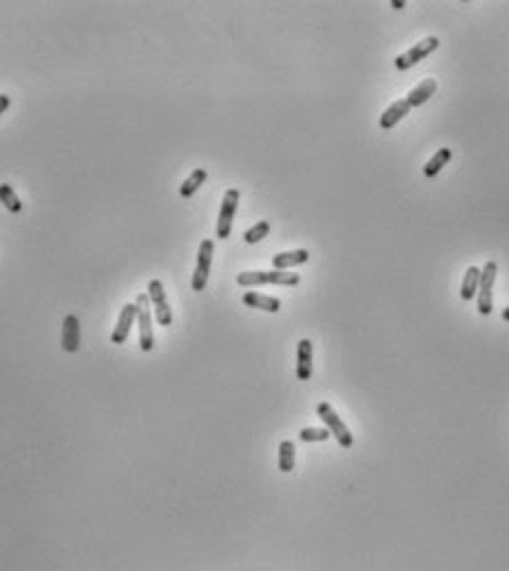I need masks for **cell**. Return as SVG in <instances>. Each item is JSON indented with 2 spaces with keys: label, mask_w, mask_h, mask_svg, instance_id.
<instances>
[{
  "label": "cell",
  "mask_w": 509,
  "mask_h": 571,
  "mask_svg": "<svg viewBox=\"0 0 509 571\" xmlns=\"http://www.w3.org/2000/svg\"><path fill=\"white\" fill-rule=\"evenodd\" d=\"M9 104H12V98H9V95H5V93H0V115H3L9 109Z\"/></svg>",
  "instance_id": "7402d4cb"
},
{
  "label": "cell",
  "mask_w": 509,
  "mask_h": 571,
  "mask_svg": "<svg viewBox=\"0 0 509 571\" xmlns=\"http://www.w3.org/2000/svg\"><path fill=\"white\" fill-rule=\"evenodd\" d=\"M148 301L153 303L155 310V319L160 325H171L173 323V310L166 301V290L160 279H151L148 281Z\"/></svg>",
  "instance_id": "52a82bcc"
},
{
  "label": "cell",
  "mask_w": 509,
  "mask_h": 571,
  "mask_svg": "<svg viewBox=\"0 0 509 571\" xmlns=\"http://www.w3.org/2000/svg\"><path fill=\"white\" fill-rule=\"evenodd\" d=\"M213 255H215V244L213 239H204L199 244V252H197V266L193 272V286L195 292H201L208 283V274H210V266H213Z\"/></svg>",
  "instance_id": "5b68a950"
},
{
  "label": "cell",
  "mask_w": 509,
  "mask_h": 571,
  "mask_svg": "<svg viewBox=\"0 0 509 571\" xmlns=\"http://www.w3.org/2000/svg\"><path fill=\"white\" fill-rule=\"evenodd\" d=\"M312 377V341L301 339L297 343V379L308 381Z\"/></svg>",
  "instance_id": "30bf717a"
},
{
  "label": "cell",
  "mask_w": 509,
  "mask_h": 571,
  "mask_svg": "<svg viewBox=\"0 0 509 571\" xmlns=\"http://www.w3.org/2000/svg\"><path fill=\"white\" fill-rule=\"evenodd\" d=\"M206 177H208L206 168H195V171L184 179V184L179 186V195H182L184 199L193 197L197 190H199V186L206 182Z\"/></svg>",
  "instance_id": "e0dca14e"
},
{
  "label": "cell",
  "mask_w": 509,
  "mask_h": 571,
  "mask_svg": "<svg viewBox=\"0 0 509 571\" xmlns=\"http://www.w3.org/2000/svg\"><path fill=\"white\" fill-rule=\"evenodd\" d=\"M301 277L297 272L286 270H246L237 274V283L241 288H254V286H297Z\"/></svg>",
  "instance_id": "6da1fadb"
},
{
  "label": "cell",
  "mask_w": 509,
  "mask_h": 571,
  "mask_svg": "<svg viewBox=\"0 0 509 571\" xmlns=\"http://www.w3.org/2000/svg\"><path fill=\"white\" fill-rule=\"evenodd\" d=\"M239 206V190L237 188H228L224 193V199H221V208H219V219H217V237L219 239H228L230 230H232V219H235Z\"/></svg>",
  "instance_id": "8992f818"
},
{
  "label": "cell",
  "mask_w": 509,
  "mask_h": 571,
  "mask_svg": "<svg viewBox=\"0 0 509 571\" xmlns=\"http://www.w3.org/2000/svg\"><path fill=\"white\" fill-rule=\"evenodd\" d=\"M310 259V252L306 248H297V250H288V252H277V255L272 257V266L275 270H286V268H292V266H301Z\"/></svg>",
  "instance_id": "4fadbf2b"
},
{
  "label": "cell",
  "mask_w": 509,
  "mask_h": 571,
  "mask_svg": "<svg viewBox=\"0 0 509 571\" xmlns=\"http://www.w3.org/2000/svg\"><path fill=\"white\" fill-rule=\"evenodd\" d=\"M450 160H452V149L443 146V149H439L437 153H434L430 157V162L423 166V175H426V177H437L443 171V166H448Z\"/></svg>",
  "instance_id": "2e32d148"
},
{
  "label": "cell",
  "mask_w": 509,
  "mask_h": 571,
  "mask_svg": "<svg viewBox=\"0 0 509 571\" xmlns=\"http://www.w3.org/2000/svg\"><path fill=\"white\" fill-rule=\"evenodd\" d=\"M268 232H270V224L266 219H261L252 228L243 232V241H246V244H259L263 237H268Z\"/></svg>",
  "instance_id": "ffe728a7"
},
{
  "label": "cell",
  "mask_w": 509,
  "mask_h": 571,
  "mask_svg": "<svg viewBox=\"0 0 509 571\" xmlns=\"http://www.w3.org/2000/svg\"><path fill=\"white\" fill-rule=\"evenodd\" d=\"M0 202L9 210V213H20L23 210V202L18 199V195L14 193L12 184H0Z\"/></svg>",
  "instance_id": "d6986e66"
},
{
  "label": "cell",
  "mask_w": 509,
  "mask_h": 571,
  "mask_svg": "<svg viewBox=\"0 0 509 571\" xmlns=\"http://www.w3.org/2000/svg\"><path fill=\"white\" fill-rule=\"evenodd\" d=\"M80 348V321L76 314H67L62 321V350L78 352Z\"/></svg>",
  "instance_id": "9c48e42d"
},
{
  "label": "cell",
  "mask_w": 509,
  "mask_h": 571,
  "mask_svg": "<svg viewBox=\"0 0 509 571\" xmlns=\"http://www.w3.org/2000/svg\"><path fill=\"white\" fill-rule=\"evenodd\" d=\"M137 323H140V348L144 352H151L155 348V332H153V314L148 305V294H137Z\"/></svg>",
  "instance_id": "3957f363"
},
{
  "label": "cell",
  "mask_w": 509,
  "mask_h": 571,
  "mask_svg": "<svg viewBox=\"0 0 509 571\" xmlns=\"http://www.w3.org/2000/svg\"><path fill=\"white\" fill-rule=\"evenodd\" d=\"M439 38L437 36H428V38H423L421 42H417L415 47L408 49L406 54H401L397 60H395V67L399 71H406V69H412V67H417L421 60H426L432 51H437L439 49Z\"/></svg>",
  "instance_id": "277c9868"
},
{
  "label": "cell",
  "mask_w": 509,
  "mask_h": 571,
  "mask_svg": "<svg viewBox=\"0 0 509 571\" xmlns=\"http://www.w3.org/2000/svg\"><path fill=\"white\" fill-rule=\"evenodd\" d=\"M437 87H439V84H437V80H434V78L421 80L417 87L408 93L406 102L410 104V107H421V104H426L432 98V95L437 93Z\"/></svg>",
  "instance_id": "5bb4252c"
},
{
  "label": "cell",
  "mask_w": 509,
  "mask_h": 571,
  "mask_svg": "<svg viewBox=\"0 0 509 571\" xmlns=\"http://www.w3.org/2000/svg\"><path fill=\"white\" fill-rule=\"evenodd\" d=\"M277 465L283 474H288L295 470V443L292 441H281L279 443V457Z\"/></svg>",
  "instance_id": "ac0fdd59"
},
{
  "label": "cell",
  "mask_w": 509,
  "mask_h": 571,
  "mask_svg": "<svg viewBox=\"0 0 509 571\" xmlns=\"http://www.w3.org/2000/svg\"><path fill=\"white\" fill-rule=\"evenodd\" d=\"M317 417H319L323 423H326V428L330 430V434L337 439V443L341 448H352L355 445V437H352V432H350L346 428V423L339 419V414L335 412V408L330 403H319L317 405Z\"/></svg>",
  "instance_id": "7a4b0ae2"
},
{
  "label": "cell",
  "mask_w": 509,
  "mask_h": 571,
  "mask_svg": "<svg viewBox=\"0 0 509 571\" xmlns=\"http://www.w3.org/2000/svg\"><path fill=\"white\" fill-rule=\"evenodd\" d=\"M330 437L332 434L328 428H303L299 432V441H303V443H323Z\"/></svg>",
  "instance_id": "44dd1931"
},
{
  "label": "cell",
  "mask_w": 509,
  "mask_h": 571,
  "mask_svg": "<svg viewBox=\"0 0 509 571\" xmlns=\"http://www.w3.org/2000/svg\"><path fill=\"white\" fill-rule=\"evenodd\" d=\"M503 321H509V305L503 310Z\"/></svg>",
  "instance_id": "cb8c5ba5"
},
{
  "label": "cell",
  "mask_w": 509,
  "mask_h": 571,
  "mask_svg": "<svg viewBox=\"0 0 509 571\" xmlns=\"http://www.w3.org/2000/svg\"><path fill=\"white\" fill-rule=\"evenodd\" d=\"M241 301L248 305V308H257V310H263V312H279L281 310V301L277 297H270V294H259L254 290H248L243 292Z\"/></svg>",
  "instance_id": "7c38bea8"
},
{
  "label": "cell",
  "mask_w": 509,
  "mask_h": 571,
  "mask_svg": "<svg viewBox=\"0 0 509 571\" xmlns=\"http://www.w3.org/2000/svg\"><path fill=\"white\" fill-rule=\"evenodd\" d=\"M137 319V305L135 303H126L120 317H118V325H115V330L111 334V343L115 345H120L124 343L126 339H129V334H131V325L135 323Z\"/></svg>",
  "instance_id": "ba28073f"
},
{
  "label": "cell",
  "mask_w": 509,
  "mask_h": 571,
  "mask_svg": "<svg viewBox=\"0 0 509 571\" xmlns=\"http://www.w3.org/2000/svg\"><path fill=\"white\" fill-rule=\"evenodd\" d=\"M390 7H392V9H403V7H406V3H403V0H392Z\"/></svg>",
  "instance_id": "603a6c76"
},
{
  "label": "cell",
  "mask_w": 509,
  "mask_h": 571,
  "mask_svg": "<svg viewBox=\"0 0 509 571\" xmlns=\"http://www.w3.org/2000/svg\"><path fill=\"white\" fill-rule=\"evenodd\" d=\"M410 104L406 102V98L403 100H397L395 104H390V107L381 113V118H379V126L383 131H390L392 126H397L403 118H408V113H410Z\"/></svg>",
  "instance_id": "8fae6325"
},
{
  "label": "cell",
  "mask_w": 509,
  "mask_h": 571,
  "mask_svg": "<svg viewBox=\"0 0 509 571\" xmlns=\"http://www.w3.org/2000/svg\"><path fill=\"white\" fill-rule=\"evenodd\" d=\"M479 283H481V268L470 266L463 277V283H461V299L472 301L476 294H479Z\"/></svg>",
  "instance_id": "9a60e30c"
}]
</instances>
